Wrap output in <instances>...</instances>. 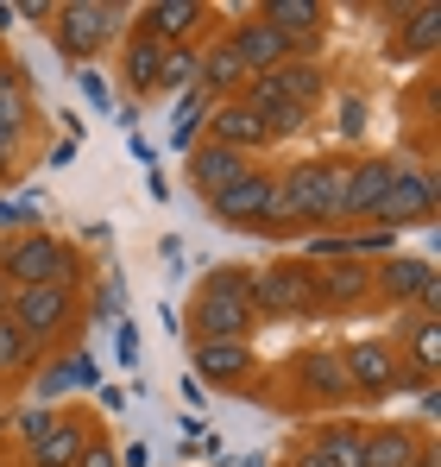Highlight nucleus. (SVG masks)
Segmentation results:
<instances>
[{
	"label": "nucleus",
	"instance_id": "obj_37",
	"mask_svg": "<svg viewBox=\"0 0 441 467\" xmlns=\"http://www.w3.org/2000/svg\"><path fill=\"white\" fill-rule=\"evenodd\" d=\"M416 410H423L416 430H429V423H436V386H416Z\"/></svg>",
	"mask_w": 441,
	"mask_h": 467
},
{
	"label": "nucleus",
	"instance_id": "obj_33",
	"mask_svg": "<svg viewBox=\"0 0 441 467\" xmlns=\"http://www.w3.org/2000/svg\"><path fill=\"white\" fill-rule=\"evenodd\" d=\"M341 133H347V140L366 133V95H341Z\"/></svg>",
	"mask_w": 441,
	"mask_h": 467
},
{
	"label": "nucleus",
	"instance_id": "obj_19",
	"mask_svg": "<svg viewBox=\"0 0 441 467\" xmlns=\"http://www.w3.org/2000/svg\"><path fill=\"white\" fill-rule=\"evenodd\" d=\"M391 348H397V360H404V373H410V386H436L441 373V322L436 316H397V328H391Z\"/></svg>",
	"mask_w": 441,
	"mask_h": 467
},
{
	"label": "nucleus",
	"instance_id": "obj_36",
	"mask_svg": "<svg viewBox=\"0 0 441 467\" xmlns=\"http://www.w3.org/2000/svg\"><path fill=\"white\" fill-rule=\"evenodd\" d=\"M82 95H88V101H95V108H108V82L95 77V70H82Z\"/></svg>",
	"mask_w": 441,
	"mask_h": 467
},
{
	"label": "nucleus",
	"instance_id": "obj_7",
	"mask_svg": "<svg viewBox=\"0 0 441 467\" xmlns=\"http://www.w3.org/2000/svg\"><path fill=\"white\" fill-rule=\"evenodd\" d=\"M328 88H334V77H328L322 57H291V64H278L272 77H252L240 88V101H246L252 114H272V108H303V114H315Z\"/></svg>",
	"mask_w": 441,
	"mask_h": 467
},
{
	"label": "nucleus",
	"instance_id": "obj_11",
	"mask_svg": "<svg viewBox=\"0 0 441 467\" xmlns=\"http://www.w3.org/2000/svg\"><path fill=\"white\" fill-rule=\"evenodd\" d=\"M133 26L158 45H209L220 32V13L209 0H146L133 6Z\"/></svg>",
	"mask_w": 441,
	"mask_h": 467
},
{
	"label": "nucleus",
	"instance_id": "obj_31",
	"mask_svg": "<svg viewBox=\"0 0 441 467\" xmlns=\"http://www.w3.org/2000/svg\"><path fill=\"white\" fill-rule=\"evenodd\" d=\"M88 379H95V360H88L82 348H70V354H64V360L38 379V398H57L64 386H88Z\"/></svg>",
	"mask_w": 441,
	"mask_h": 467
},
{
	"label": "nucleus",
	"instance_id": "obj_28",
	"mask_svg": "<svg viewBox=\"0 0 441 467\" xmlns=\"http://www.w3.org/2000/svg\"><path fill=\"white\" fill-rule=\"evenodd\" d=\"M158 57H164V45L146 38L139 26H127V38H120V82H127V95H151V82H158Z\"/></svg>",
	"mask_w": 441,
	"mask_h": 467
},
{
	"label": "nucleus",
	"instance_id": "obj_23",
	"mask_svg": "<svg viewBox=\"0 0 441 467\" xmlns=\"http://www.w3.org/2000/svg\"><path fill=\"white\" fill-rule=\"evenodd\" d=\"M246 164H259V158H246V152H233V146H215V140H196L190 152H183V183L209 202V196H220Z\"/></svg>",
	"mask_w": 441,
	"mask_h": 467
},
{
	"label": "nucleus",
	"instance_id": "obj_16",
	"mask_svg": "<svg viewBox=\"0 0 441 467\" xmlns=\"http://www.w3.org/2000/svg\"><path fill=\"white\" fill-rule=\"evenodd\" d=\"M220 32H227L233 57L246 64V77H272L278 64H291V57H296L291 38H284L278 26H265V19H259V6H252V13H233V19H227Z\"/></svg>",
	"mask_w": 441,
	"mask_h": 467
},
{
	"label": "nucleus",
	"instance_id": "obj_5",
	"mask_svg": "<svg viewBox=\"0 0 441 467\" xmlns=\"http://www.w3.org/2000/svg\"><path fill=\"white\" fill-rule=\"evenodd\" d=\"M76 304L70 285H19L13 297H6V322L26 335V348L32 354H51V348H70L76 341Z\"/></svg>",
	"mask_w": 441,
	"mask_h": 467
},
{
	"label": "nucleus",
	"instance_id": "obj_22",
	"mask_svg": "<svg viewBox=\"0 0 441 467\" xmlns=\"http://www.w3.org/2000/svg\"><path fill=\"white\" fill-rule=\"evenodd\" d=\"M259 19H265V26H278V32L291 38L296 57H315V51H322V38H328V6H322V0H265V6H259Z\"/></svg>",
	"mask_w": 441,
	"mask_h": 467
},
{
	"label": "nucleus",
	"instance_id": "obj_1",
	"mask_svg": "<svg viewBox=\"0 0 441 467\" xmlns=\"http://www.w3.org/2000/svg\"><path fill=\"white\" fill-rule=\"evenodd\" d=\"M341 171H347V158L334 152H309L284 164L278 171V190H272V202H265V222L259 234H272V240H284V234H315V228H341Z\"/></svg>",
	"mask_w": 441,
	"mask_h": 467
},
{
	"label": "nucleus",
	"instance_id": "obj_2",
	"mask_svg": "<svg viewBox=\"0 0 441 467\" xmlns=\"http://www.w3.org/2000/svg\"><path fill=\"white\" fill-rule=\"evenodd\" d=\"M252 265H215L190 297V341H252Z\"/></svg>",
	"mask_w": 441,
	"mask_h": 467
},
{
	"label": "nucleus",
	"instance_id": "obj_13",
	"mask_svg": "<svg viewBox=\"0 0 441 467\" xmlns=\"http://www.w3.org/2000/svg\"><path fill=\"white\" fill-rule=\"evenodd\" d=\"M272 190H278V164H246L220 196H209V215H215L227 234H259Z\"/></svg>",
	"mask_w": 441,
	"mask_h": 467
},
{
	"label": "nucleus",
	"instance_id": "obj_8",
	"mask_svg": "<svg viewBox=\"0 0 441 467\" xmlns=\"http://www.w3.org/2000/svg\"><path fill=\"white\" fill-rule=\"evenodd\" d=\"M252 316L259 322H284V316H315V265L309 259H272L252 272Z\"/></svg>",
	"mask_w": 441,
	"mask_h": 467
},
{
	"label": "nucleus",
	"instance_id": "obj_3",
	"mask_svg": "<svg viewBox=\"0 0 441 467\" xmlns=\"http://www.w3.org/2000/svg\"><path fill=\"white\" fill-rule=\"evenodd\" d=\"M127 26H133V6H127V0H57L51 45H57L70 64L95 70V57H108V51L127 38Z\"/></svg>",
	"mask_w": 441,
	"mask_h": 467
},
{
	"label": "nucleus",
	"instance_id": "obj_6",
	"mask_svg": "<svg viewBox=\"0 0 441 467\" xmlns=\"http://www.w3.org/2000/svg\"><path fill=\"white\" fill-rule=\"evenodd\" d=\"M341 367H347L354 404H391V398L416 391L410 373H404V360H397V348H391V335H360V341H347V348H341Z\"/></svg>",
	"mask_w": 441,
	"mask_h": 467
},
{
	"label": "nucleus",
	"instance_id": "obj_12",
	"mask_svg": "<svg viewBox=\"0 0 441 467\" xmlns=\"http://www.w3.org/2000/svg\"><path fill=\"white\" fill-rule=\"evenodd\" d=\"M436 164H404L397 158V177H391V190H385V202H378V228L385 234H404V228H423V222H436Z\"/></svg>",
	"mask_w": 441,
	"mask_h": 467
},
{
	"label": "nucleus",
	"instance_id": "obj_38",
	"mask_svg": "<svg viewBox=\"0 0 441 467\" xmlns=\"http://www.w3.org/2000/svg\"><path fill=\"white\" fill-rule=\"evenodd\" d=\"M410 467H441V462H436V442H423V455H416Z\"/></svg>",
	"mask_w": 441,
	"mask_h": 467
},
{
	"label": "nucleus",
	"instance_id": "obj_25",
	"mask_svg": "<svg viewBox=\"0 0 441 467\" xmlns=\"http://www.w3.org/2000/svg\"><path fill=\"white\" fill-rule=\"evenodd\" d=\"M436 45H441V6H397L391 13L385 57L410 64V57H436Z\"/></svg>",
	"mask_w": 441,
	"mask_h": 467
},
{
	"label": "nucleus",
	"instance_id": "obj_10",
	"mask_svg": "<svg viewBox=\"0 0 441 467\" xmlns=\"http://www.w3.org/2000/svg\"><path fill=\"white\" fill-rule=\"evenodd\" d=\"M436 265L429 259H416V253H385V259H372V304L378 310H423L436 316Z\"/></svg>",
	"mask_w": 441,
	"mask_h": 467
},
{
	"label": "nucleus",
	"instance_id": "obj_9",
	"mask_svg": "<svg viewBox=\"0 0 441 467\" xmlns=\"http://www.w3.org/2000/svg\"><path fill=\"white\" fill-rule=\"evenodd\" d=\"M19 436L32 449L26 467H76L82 449H88V436H101V423L88 410H32Z\"/></svg>",
	"mask_w": 441,
	"mask_h": 467
},
{
	"label": "nucleus",
	"instance_id": "obj_26",
	"mask_svg": "<svg viewBox=\"0 0 441 467\" xmlns=\"http://www.w3.org/2000/svg\"><path fill=\"white\" fill-rule=\"evenodd\" d=\"M246 82H252V77H246V64L233 57L227 32H215L209 45H196V88H202L209 101H233Z\"/></svg>",
	"mask_w": 441,
	"mask_h": 467
},
{
	"label": "nucleus",
	"instance_id": "obj_40",
	"mask_svg": "<svg viewBox=\"0 0 441 467\" xmlns=\"http://www.w3.org/2000/svg\"><path fill=\"white\" fill-rule=\"evenodd\" d=\"M6 19H13V6H6V0H0V32H6Z\"/></svg>",
	"mask_w": 441,
	"mask_h": 467
},
{
	"label": "nucleus",
	"instance_id": "obj_29",
	"mask_svg": "<svg viewBox=\"0 0 441 467\" xmlns=\"http://www.w3.org/2000/svg\"><path fill=\"white\" fill-rule=\"evenodd\" d=\"M209 108H215V101H209L202 88L177 95V120H170V146H177V152H190V146L202 140V127H209Z\"/></svg>",
	"mask_w": 441,
	"mask_h": 467
},
{
	"label": "nucleus",
	"instance_id": "obj_39",
	"mask_svg": "<svg viewBox=\"0 0 441 467\" xmlns=\"http://www.w3.org/2000/svg\"><path fill=\"white\" fill-rule=\"evenodd\" d=\"M13 177H19V164H6V158H0V190H6Z\"/></svg>",
	"mask_w": 441,
	"mask_h": 467
},
{
	"label": "nucleus",
	"instance_id": "obj_42",
	"mask_svg": "<svg viewBox=\"0 0 441 467\" xmlns=\"http://www.w3.org/2000/svg\"><path fill=\"white\" fill-rule=\"evenodd\" d=\"M284 467H291V462H284Z\"/></svg>",
	"mask_w": 441,
	"mask_h": 467
},
{
	"label": "nucleus",
	"instance_id": "obj_30",
	"mask_svg": "<svg viewBox=\"0 0 441 467\" xmlns=\"http://www.w3.org/2000/svg\"><path fill=\"white\" fill-rule=\"evenodd\" d=\"M32 367H38V354H32V348H26V335H19V328H13V322L0 316V386L26 379Z\"/></svg>",
	"mask_w": 441,
	"mask_h": 467
},
{
	"label": "nucleus",
	"instance_id": "obj_18",
	"mask_svg": "<svg viewBox=\"0 0 441 467\" xmlns=\"http://www.w3.org/2000/svg\"><path fill=\"white\" fill-rule=\"evenodd\" d=\"M190 373L215 391H246L259 379V354L252 341H190Z\"/></svg>",
	"mask_w": 441,
	"mask_h": 467
},
{
	"label": "nucleus",
	"instance_id": "obj_35",
	"mask_svg": "<svg viewBox=\"0 0 441 467\" xmlns=\"http://www.w3.org/2000/svg\"><path fill=\"white\" fill-rule=\"evenodd\" d=\"M19 13H26V19H32V26H51V19H57V0H26V6H19Z\"/></svg>",
	"mask_w": 441,
	"mask_h": 467
},
{
	"label": "nucleus",
	"instance_id": "obj_15",
	"mask_svg": "<svg viewBox=\"0 0 441 467\" xmlns=\"http://www.w3.org/2000/svg\"><path fill=\"white\" fill-rule=\"evenodd\" d=\"M291 379H296V404H315V410H328V417H334L341 404H354L341 348H303L291 360Z\"/></svg>",
	"mask_w": 441,
	"mask_h": 467
},
{
	"label": "nucleus",
	"instance_id": "obj_14",
	"mask_svg": "<svg viewBox=\"0 0 441 467\" xmlns=\"http://www.w3.org/2000/svg\"><path fill=\"white\" fill-rule=\"evenodd\" d=\"M397 177V158L391 152H354L341 171V222H378V202Z\"/></svg>",
	"mask_w": 441,
	"mask_h": 467
},
{
	"label": "nucleus",
	"instance_id": "obj_41",
	"mask_svg": "<svg viewBox=\"0 0 441 467\" xmlns=\"http://www.w3.org/2000/svg\"><path fill=\"white\" fill-rule=\"evenodd\" d=\"M0 467H13V462H6V455H0Z\"/></svg>",
	"mask_w": 441,
	"mask_h": 467
},
{
	"label": "nucleus",
	"instance_id": "obj_20",
	"mask_svg": "<svg viewBox=\"0 0 441 467\" xmlns=\"http://www.w3.org/2000/svg\"><path fill=\"white\" fill-rule=\"evenodd\" d=\"M360 436H366L360 417H322L309 442L291 455V467H360Z\"/></svg>",
	"mask_w": 441,
	"mask_h": 467
},
{
	"label": "nucleus",
	"instance_id": "obj_34",
	"mask_svg": "<svg viewBox=\"0 0 441 467\" xmlns=\"http://www.w3.org/2000/svg\"><path fill=\"white\" fill-rule=\"evenodd\" d=\"M76 467H120V455H114L108 436H88V449H82V462H76Z\"/></svg>",
	"mask_w": 441,
	"mask_h": 467
},
{
	"label": "nucleus",
	"instance_id": "obj_17",
	"mask_svg": "<svg viewBox=\"0 0 441 467\" xmlns=\"http://www.w3.org/2000/svg\"><path fill=\"white\" fill-rule=\"evenodd\" d=\"M372 304V265L360 259H328L315 265V316H366Z\"/></svg>",
	"mask_w": 441,
	"mask_h": 467
},
{
	"label": "nucleus",
	"instance_id": "obj_32",
	"mask_svg": "<svg viewBox=\"0 0 441 467\" xmlns=\"http://www.w3.org/2000/svg\"><path fill=\"white\" fill-rule=\"evenodd\" d=\"M265 120V133L272 140H296V133H309L315 127V114H303V108H272V114H259Z\"/></svg>",
	"mask_w": 441,
	"mask_h": 467
},
{
	"label": "nucleus",
	"instance_id": "obj_24",
	"mask_svg": "<svg viewBox=\"0 0 441 467\" xmlns=\"http://www.w3.org/2000/svg\"><path fill=\"white\" fill-rule=\"evenodd\" d=\"M202 140H215V146H233V152L259 158L265 146H272V133H265V120L233 95V101H215L209 108V127H202Z\"/></svg>",
	"mask_w": 441,
	"mask_h": 467
},
{
	"label": "nucleus",
	"instance_id": "obj_4",
	"mask_svg": "<svg viewBox=\"0 0 441 467\" xmlns=\"http://www.w3.org/2000/svg\"><path fill=\"white\" fill-rule=\"evenodd\" d=\"M0 285L19 291V285H82V253H76L64 234L51 228H19L13 240H0Z\"/></svg>",
	"mask_w": 441,
	"mask_h": 467
},
{
	"label": "nucleus",
	"instance_id": "obj_21",
	"mask_svg": "<svg viewBox=\"0 0 441 467\" xmlns=\"http://www.w3.org/2000/svg\"><path fill=\"white\" fill-rule=\"evenodd\" d=\"M423 442H429V430H416L404 417H378L360 436V467H410L423 455Z\"/></svg>",
	"mask_w": 441,
	"mask_h": 467
},
{
	"label": "nucleus",
	"instance_id": "obj_27",
	"mask_svg": "<svg viewBox=\"0 0 441 467\" xmlns=\"http://www.w3.org/2000/svg\"><path fill=\"white\" fill-rule=\"evenodd\" d=\"M32 133V101H26V82L19 70H0V158L19 164V146Z\"/></svg>",
	"mask_w": 441,
	"mask_h": 467
}]
</instances>
